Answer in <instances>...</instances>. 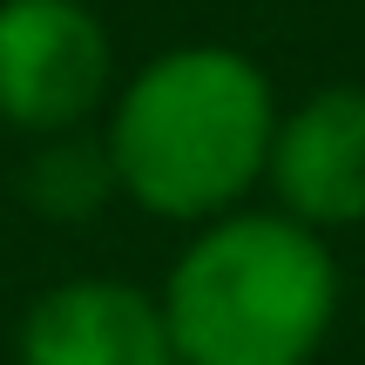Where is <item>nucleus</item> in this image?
<instances>
[{
    "label": "nucleus",
    "mask_w": 365,
    "mask_h": 365,
    "mask_svg": "<svg viewBox=\"0 0 365 365\" xmlns=\"http://www.w3.org/2000/svg\"><path fill=\"white\" fill-rule=\"evenodd\" d=\"M277 135V95L237 48L190 41L129 75L108 108V170L129 203L170 223L230 217L237 196L264 182Z\"/></svg>",
    "instance_id": "nucleus-1"
},
{
    "label": "nucleus",
    "mask_w": 365,
    "mask_h": 365,
    "mask_svg": "<svg viewBox=\"0 0 365 365\" xmlns=\"http://www.w3.org/2000/svg\"><path fill=\"white\" fill-rule=\"evenodd\" d=\"M163 318L176 365H312L339 318V264L284 210H230L176 257Z\"/></svg>",
    "instance_id": "nucleus-2"
},
{
    "label": "nucleus",
    "mask_w": 365,
    "mask_h": 365,
    "mask_svg": "<svg viewBox=\"0 0 365 365\" xmlns=\"http://www.w3.org/2000/svg\"><path fill=\"white\" fill-rule=\"evenodd\" d=\"M115 81V48L88 0H0V122L75 135Z\"/></svg>",
    "instance_id": "nucleus-3"
},
{
    "label": "nucleus",
    "mask_w": 365,
    "mask_h": 365,
    "mask_svg": "<svg viewBox=\"0 0 365 365\" xmlns=\"http://www.w3.org/2000/svg\"><path fill=\"white\" fill-rule=\"evenodd\" d=\"M264 176L304 230L365 223V88H318L277 115Z\"/></svg>",
    "instance_id": "nucleus-4"
},
{
    "label": "nucleus",
    "mask_w": 365,
    "mask_h": 365,
    "mask_svg": "<svg viewBox=\"0 0 365 365\" xmlns=\"http://www.w3.org/2000/svg\"><path fill=\"white\" fill-rule=\"evenodd\" d=\"M21 365H176L163 298L122 277H68L27 304Z\"/></svg>",
    "instance_id": "nucleus-5"
},
{
    "label": "nucleus",
    "mask_w": 365,
    "mask_h": 365,
    "mask_svg": "<svg viewBox=\"0 0 365 365\" xmlns=\"http://www.w3.org/2000/svg\"><path fill=\"white\" fill-rule=\"evenodd\" d=\"M115 190V170H108V149L88 143V135H48V149H41L34 163H27V203L41 210V217L54 223H75L88 217L102 196Z\"/></svg>",
    "instance_id": "nucleus-6"
}]
</instances>
